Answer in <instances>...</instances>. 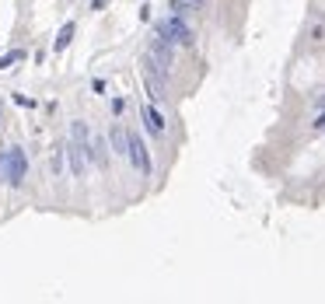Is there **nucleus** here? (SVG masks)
Masks as SVG:
<instances>
[{
	"label": "nucleus",
	"instance_id": "12",
	"mask_svg": "<svg viewBox=\"0 0 325 304\" xmlns=\"http://www.w3.org/2000/svg\"><path fill=\"white\" fill-rule=\"evenodd\" d=\"M14 60H21V53H7V56H0V70H7Z\"/></svg>",
	"mask_w": 325,
	"mask_h": 304
},
{
	"label": "nucleus",
	"instance_id": "4",
	"mask_svg": "<svg viewBox=\"0 0 325 304\" xmlns=\"http://www.w3.org/2000/svg\"><path fill=\"white\" fill-rule=\"evenodd\" d=\"M67 157H70V171H74V175H84V161L91 157L87 147L77 144V140H70V144H67Z\"/></svg>",
	"mask_w": 325,
	"mask_h": 304
},
{
	"label": "nucleus",
	"instance_id": "2",
	"mask_svg": "<svg viewBox=\"0 0 325 304\" xmlns=\"http://www.w3.org/2000/svg\"><path fill=\"white\" fill-rule=\"evenodd\" d=\"M28 175V157L21 147H7V185H21Z\"/></svg>",
	"mask_w": 325,
	"mask_h": 304
},
{
	"label": "nucleus",
	"instance_id": "1",
	"mask_svg": "<svg viewBox=\"0 0 325 304\" xmlns=\"http://www.w3.org/2000/svg\"><path fill=\"white\" fill-rule=\"evenodd\" d=\"M158 35H164V39H171V42H178V46H192L196 42V32L185 25V18H178V14H171V18H164V21H158V28H154Z\"/></svg>",
	"mask_w": 325,
	"mask_h": 304
},
{
	"label": "nucleus",
	"instance_id": "13",
	"mask_svg": "<svg viewBox=\"0 0 325 304\" xmlns=\"http://www.w3.org/2000/svg\"><path fill=\"white\" fill-rule=\"evenodd\" d=\"M0 182H7V151H0Z\"/></svg>",
	"mask_w": 325,
	"mask_h": 304
},
{
	"label": "nucleus",
	"instance_id": "9",
	"mask_svg": "<svg viewBox=\"0 0 325 304\" xmlns=\"http://www.w3.org/2000/svg\"><path fill=\"white\" fill-rule=\"evenodd\" d=\"M109 147H105V140H91V161L94 164H105V157H109Z\"/></svg>",
	"mask_w": 325,
	"mask_h": 304
},
{
	"label": "nucleus",
	"instance_id": "6",
	"mask_svg": "<svg viewBox=\"0 0 325 304\" xmlns=\"http://www.w3.org/2000/svg\"><path fill=\"white\" fill-rule=\"evenodd\" d=\"M144 123H147V130H151L154 137L164 133V119H161V112H158L154 105H144Z\"/></svg>",
	"mask_w": 325,
	"mask_h": 304
},
{
	"label": "nucleus",
	"instance_id": "7",
	"mask_svg": "<svg viewBox=\"0 0 325 304\" xmlns=\"http://www.w3.org/2000/svg\"><path fill=\"white\" fill-rule=\"evenodd\" d=\"M70 140H77V144H84V147L91 151V130L84 126L81 119H74V123H70Z\"/></svg>",
	"mask_w": 325,
	"mask_h": 304
},
{
	"label": "nucleus",
	"instance_id": "10",
	"mask_svg": "<svg viewBox=\"0 0 325 304\" xmlns=\"http://www.w3.org/2000/svg\"><path fill=\"white\" fill-rule=\"evenodd\" d=\"M63 151H67V147H63ZM63 151L56 147V154H53V175H56V178H60V171H63Z\"/></svg>",
	"mask_w": 325,
	"mask_h": 304
},
{
	"label": "nucleus",
	"instance_id": "15",
	"mask_svg": "<svg viewBox=\"0 0 325 304\" xmlns=\"http://www.w3.org/2000/svg\"><path fill=\"white\" fill-rule=\"evenodd\" d=\"M192 4H203V0H192Z\"/></svg>",
	"mask_w": 325,
	"mask_h": 304
},
{
	"label": "nucleus",
	"instance_id": "3",
	"mask_svg": "<svg viewBox=\"0 0 325 304\" xmlns=\"http://www.w3.org/2000/svg\"><path fill=\"white\" fill-rule=\"evenodd\" d=\"M130 161H133V168H137L140 175H151V171H154V164H151V154H147L144 140H140L137 133H130Z\"/></svg>",
	"mask_w": 325,
	"mask_h": 304
},
{
	"label": "nucleus",
	"instance_id": "11",
	"mask_svg": "<svg viewBox=\"0 0 325 304\" xmlns=\"http://www.w3.org/2000/svg\"><path fill=\"white\" fill-rule=\"evenodd\" d=\"M171 11H175L178 18H189V14H192V7H189V4H182V0H175V4H171Z\"/></svg>",
	"mask_w": 325,
	"mask_h": 304
},
{
	"label": "nucleus",
	"instance_id": "8",
	"mask_svg": "<svg viewBox=\"0 0 325 304\" xmlns=\"http://www.w3.org/2000/svg\"><path fill=\"white\" fill-rule=\"evenodd\" d=\"M70 39H74V21H67V25L56 32V39H53V49H56V53H63V49L70 46Z\"/></svg>",
	"mask_w": 325,
	"mask_h": 304
},
{
	"label": "nucleus",
	"instance_id": "14",
	"mask_svg": "<svg viewBox=\"0 0 325 304\" xmlns=\"http://www.w3.org/2000/svg\"><path fill=\"white\" fill-rule=\"evenodd\" d=\"M315 126H318V130H325V112L318 116V123H315Z\"/></svg>",
	"mask_w": 325,
	"mask_h": 304
},
{
	"label": "nucleus",
	"instance_id": "5",
	"mask_svg": "<svg viewBox=\"0 0 325 304\" xmlns=\"http://www.w3.org/2000/svg\"><path fill=\"white\" fill-rule=\"evenodd\" d=\"M109 144H112V151H116V154L130 157V133H126L123 126H112V133H109Z\"/></svg>",
	"mask_w": 325,
	"mask_h": 304
}]
</instances>
